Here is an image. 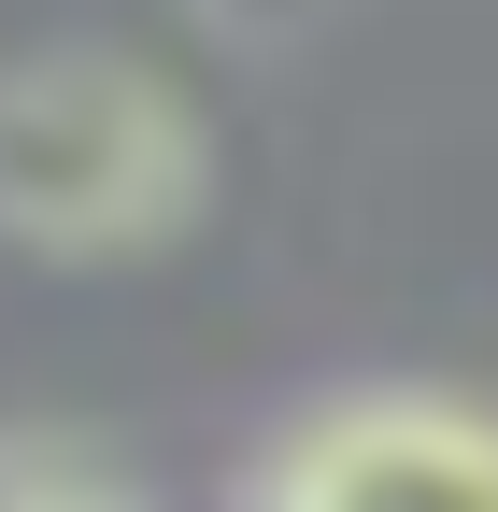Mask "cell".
<instances>
[{
  "mask_svg": "<svg viewBox=\"0 0 498 512\" xmlns=\"http://www.w3.org/2000/svg\"><path fill=\"white\" fill-rule=\"evenodd\" d=\"M200 200H214V143L157 57L129 43L0 57V242L15 256L114 271V256H157Z\"/></svg>",
  "mask_w": 498,
  "mask_h": 512,
  "instance_id": "1",
  "label": "cell"
},
{
  "mask_svg": "<svg viewBox=\"0 0 498 512\" xmlns=\"http://www.w3.org/2000/svg\"><path fill=\"white\" fill-rule=\"evenodd\" d=\"M228 512H498V399L328 384L228 470Z\"/></svg>",
  "mask_w": 498,
  "mask_h": 512,
  "instance_id": "2",
  "label": "cell"
},
{
  "mask_svg": "<svg viewBox=\"0 0 498 512\" xmlns=\"http://www.w3.org/2000/svg\"><path fill=\"white\" fill-rule=\"evenodd\" d=\"M0 512H157V498H143V470L114 456V441L15 413L0 427Z\"/></svg>",
  "mask_w": 498,
  "mask_h": 512,
  "instance_id": "3",
  "label": "cell"
}]
</instances>
